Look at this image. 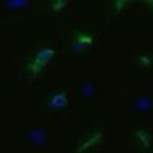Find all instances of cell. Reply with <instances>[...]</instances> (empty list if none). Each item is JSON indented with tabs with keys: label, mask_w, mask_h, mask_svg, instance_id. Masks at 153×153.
I'll use <instances>...</instances> for the list:
<instances>
[{
	"label": "cell",
	"mask_w": 153,
	"mask_h": 153,
	"mask_svg": "<svg viewBox=\"0 0 153 153\" xmlns=\"http://www.w3.org/2000/svg\"><path fill=\"white\" fill-rule=\"evenodd\" d=\"M47 104L54 109H62L69 105V92L66 90H61L58 93L49 96L47 99Z\"/></svg>",
	"instance_id": "5b68a950"
},
{
	"label": "cell",
	"mask_w": 153,
	"mask_h": 153,
	"mask_svg": "<svg viewBox=\"0 0 153 153\" xmlns=\"http://www.w3.org/2000/svg\"><path fill=\"white\" fill-rule=\"evenodd\" d=\"M127 4H129V1H124V0H117V1H111L110 3L111 9L114 11H121V10H124Z\"/></svg>",
	"instance_id": "ba28073f"
},
{
	"label": "cell",
	"mask_w": 153,
	"mask_h": 153,
	"mask_svg": "<svg viewBox=\"0 0 153 153\" xmlns=\"http://www.w3.org/2000/svg\"><path fill=\"white\" fill-rule=\"evenodd\" d=\"M56 54V49L52 45H42L38 48L33 55L23 64V70L30 77H37L42 74L45 65Z\"/></svg>",
	"instance_id": "6da1fadb"
},
{
	"label": "cell",
	"mask_w": 153,
	"mask_h": 153,
	"mask_svg": "<svg viewBox=\"0 0 153 153\" xmlns=\"http://www.w3.org/2000/svg\"><path fill=\"white\" fill-rule=\"evenodd\" d=\"M137 64L141 68H152L153 66V54L151 52H141L137 55Z\"/></svg>",
	"instance_id": "8992f818"
},
{
	"label": "cell",
	"mask_w": 153,
	"mask_h": 153,
	"mask_svg": "<svg viewBox=\"0 0 153 153\" xmlns=\"http://www.w3.org/2000/svg\"><path fill=\"white\" fill-rule=\"evenodd\" d=\"M136 145L141 151H148L153 145V134L147 129H136L135 130Z\"/></svg>",
	"instance_id": "277c9868"
},
{
	"label": "cell",
	"mask_w": 153,
	"mask_h": 153,
	"mask_svg": "<svg viewBox=\"0 0 153 153\" xmlns=\"http://www.w3.org/2000/svg\"><path fill=\"white\" fill-rule=\"evenodd\" d=\"M143 4L149 6V9H153V0H147V1H143Z\"/></svg>",
	"instance_id": "9c48e42d"
},
{
	"label": "cell",
	"mask_w": 153,
	"mask_h": 153,
	"mask_svg": "<svg viewBox=\"0 0 153 153\" xmlns=\"http://www.w3.org/2000/svg\"><path fill=\"white\" fill-rule=\"evenodd\" d=\"M68 4H69V3L66 1V0H52V1L48 3L50 10L56 11V12H59V11H61V10H64V9H66Z\"/></svg>",
	"instance_id": "52a82bcc"
},
{
	"label": "cell",
	"mask_w": 153,
	"mask_h": 153,
	"mask_svg": "<svg viewBox=\"0 0 153 153\" xmlns=\"http://www.w3.org/2000/svg\"><path fill=\"white\" fill-rule=\"evenodd\" d=\"M103 129L97 127V129H92L90 131H87L81 138L79 143L76 145L75 153H88L96 147H98L102 141H103Z\"/></svg>",
	"instance_id": "3957f363"
},
{
	"label": "cell",
	"mask_w": 153,
	"mask_h": 153,
	"mask_svg": "<svg viewBox=\"0 0 153 153\" xmlns=\"http://www.w3.org/2000/svg\"><path fill=\"white\" fill-rule=\"evenodd\" d=\"M97 43V36L94 33H91L88 31L77 28L74 32V38H72V49L76 50L79 53L87 54L88 52H91L92 49H94Z\"/></svg>",
	"instance_id": "7a4b0ae2"
}]
</instances>
